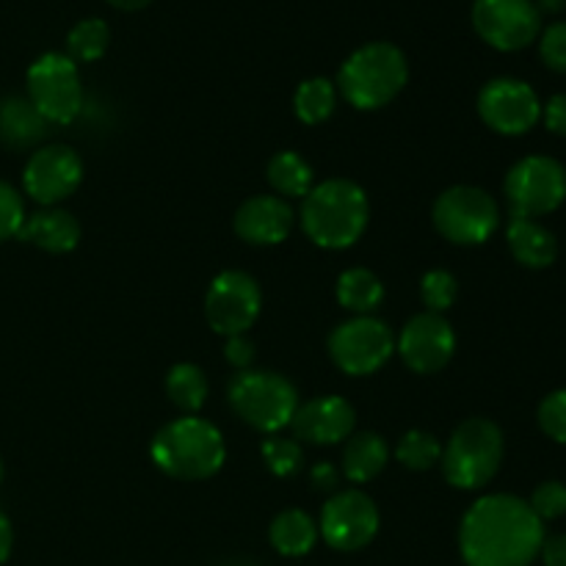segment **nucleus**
I'll return each instance as SVG.
<instances>
[{"label":"nucleus","instance_id":"nucleus-1","mask_svg":"<svg viewBox=\"0 0 566 566\" xmlns=\"http://www.w3.org/2000/svg\"><path fill=\"white\" fill-rule=\"evenodd\" d=\"M545 542V523L517 495H484L468 509L459 551L468 566H531Z\"/></svg>","mask_w":566,"mask_h":566},{"label":"nucleus","instance_id":"nucleus-2","mask_svg":"<svg viewBox=\"0 0 566 566\" xmlns=\"http://www.w3.org/2000/svg\"><path fill=\"white\" fill-rule=\"evenodd\" d=\"M370 219L368 193L354 180H326L313 186L302 205V230L315 247L348 249L363 238Z\"/></svg>","mask_w":566,"mask_h":566},{"label":"nucleus","instance_id":"nucleus-3","mask_svg":"<svg viewBox=\"0 0 566 566\" xmlns=\"http://www.w3.org/2000/svg\"><path fill=\"white\" fill-rule=\"evenodd\" d=\"M155 468L177 481H205L221 470L227 459V446L221 431L210 420L186 415L155 434L149 446Z\"/></svg>","mask_w":566,"mask_h":566},{"label":"nucleus","instance_id":"nucleus-4","mask_svg":"<svg viewBox=\"0 0 566 566\" xmlns=\"http://www.w3.org/2000/svg\"><path fill=\"white\" fill-rule=\"evenodd\" d=\"M407 81V55L392 42L363 44L343 61L337 72L340 94L359 111L385 108L403 92Z\"/></svg>","mask_w":566,"mask_h":566},{"label":"nucleus","instance_id":"nucleus-5","mask_svg":"<svg viewBox=\"0 0 566 566\" xmlns=\"http://www.w3.org/2000/svg\"><path fill=\"white\" fill-rule=\"evenodd\" d=\"M503 462V431L486 418H470L442 448V475L457 490H481L497 475Z\"/></svg>","mask_w":566,"mask_h":566},{"label":"nucleus","instance_id":"nucleus-6","mask_svg":"<svg viewBox=\"0 0 566 566\" xmlns=\"http://www.w3.org/2000/svg\"><path fill=\"white\" fill-rule=\"evenodd\" d=\"M227 398L243 423L265 434H276L291 426L298 409V392L293 381L274 370H238Z\"/></svg>","mask_w":566,"mask_h":566},{"label":"nucleus","instance_id":"nucleus-7","mask_svg":"<svg viewBox=\"0 0 566 566\" xmlns=\"http://www.w3.org/2000/svg\"><path fill=\"white\" fill-rule=\"evenodd\" d=\"M431 219L446 241L457 247H479L495 235L501 208L484 188L453 186L437 197Z\"/></svg>","mask_w":566,"mask_h":566},{"label":"nucleus","instance_id":"nucleus-8","mask_svg":"<svg viewBox=\"0 0 566 566\" xmlns=\"http://www.w3.org/2000/svg\"><path fill=\"white\" fill-rule=\"evenodd\" d=\"M28 99L50 125H70L83 111V83L66 53H44L28 70Z\"/></svg>","mask_w":566,"mask_h":566},{"label":"nucleus","instance_id":"nucleus-9","mask_svg":"<svg viewBox=\"0 0 566 566\" xmlns=\"http://www.w3.org/2000/svg\"><path fill=\"white\" fill-rule=\"evenodd\" d=\"M396 352L390 326L376 315H354L329 335V357L343 374L370 376L385 368Z\"/></svg>","mask_w":566,"mask_h":566},{"label":"nucleus","instance_id":"nucleus-10","mask_svg":"<svg viewBox=\"0 0 566 566\" xmlns=\"http://www.w3.org/2000/svg\"><path fill=\"white\" fill-rule=\"evenodd\" d=\"M503 188L514 219H536L562 208L566 199V169L545 155H531L512 166Z\"/></svg>","mask_w":566,"mask_h":566},{"label":"nucleus","instance_id":"nucleus-11","mask_svg":"<svg viewBox=\"0 0 566 566\" xmlns=\"http://www.w3.org/2000/svg\"><path fill=\"white\" fill-rule=\"evenodd\" d=\"M263 310V293L258 280L247 271H221L205 296V315L210 329L219 335H247Z\"/></svg>","mask_w":566,"mask_h":566},{"label":"nucleus","instance_id":"nucleus-12","mask_svg":"<svg viewBox=\"0 0 566 566\" xmlns=\"http://www.w3.org/2000/svg\"><path fill=\"white\" fill-rule=\"evenodd\" d=\"M379 509L374 497L359 490L332 495L321 509L318 534L337 553H354L368 547L379 534Z\"/></svg>","mask_w":566,"mask_h":566},{"label":"nucleus","instance_id":"nucleus-13","mask_svg":"<svg viewBox=\"0 0 566 566\" xmlns=\"http://www.w3.org/2000/svg\"><path fill=\"white\" fill-rule=\"evenodd\" d=\"M473 28L497 50H523L539 36L542 14L534 0H475Z\"/></svg>","mask_w":566,"mask_h":566},{"label":"nucleus","instance_id":"nucleus-14","mask_svg":"<svg viewBox=\"0 0 566 566\" xmlns=\"http://www.w3.org/2000/svg\"><path fill=\"white\" fill-rule=\"evenodd\" d=\"M479 114L501 136H523L542 119V103L525 81L495 77L481 88Z\"/></svg>","mask_w":566,"mask_h":566},{"label":"nucleus","instance_id":"nucleus-15","mask_svg":"<svg viewBox=\"0 0 566 566\" xmlns=\"http://www.w3.org/2000/svg\"><path fill=\"white\" fill-rule=\"evenodd\" d=\"M83 182V160L66 144H50L39 147L28 158L22 171V186L31 199L39 205H59L61 199L72 197Z\"/></svg>","mask_w":566,"mask_h":566},{"label":"nucleus","instance_id":"nucleus-16","mask_svg":"<svg viewBox=\"0 0 566 566\" xmlns=\"http://www.w3.org/2000/svg\"><path fill=\"white\" fill-rule=\"evenodd\" d=\"M396 352L415 374H437L451 363L453 352H457V332L448 324L446 315L426 310L407 321L398 335Z\"/></svg>","mask_w":566,"mask_h":566},{"label":"nucleus","instance_id":"nucleus-17","mask_svg":"<svg viewBox=\"0 0 566 566\" xmlns=\"http://www.w3.org/2000/svg\"><path fill=\"white\" fill-rule=\"evenodd\" d=\"M354 423H357V415L346 398L318 396L307 403H298L291 429L296 440L310 442V446H337L352 437Z\"/></svg>","mask_w":566,"mask_h":566},{"label":"nucleus","instance_id":"nucleus-18","mask_svg":"<svg viewBox=\"0 0 566 566\" xmlns=\"http://www.w3.org/2000/svg\"><path fill=\"white\" fill-rule=\"evenodd\" d=\"M293 208L274 193L249 197L235 213V232L252 247H276L293 230Z\"/></svg>","mask_w":566,"mask_h":566},{"label":"nucleus","instance_id":"nucleus-19","mask_svg":"<svg viewBox=\"0 0 566 566\" xmlns=\"http://www.w3.org/2000/svg\"><path fill=\"white\" fill-rule=\"evenodd\" d=\"M17 238L50 254H66L81 241V224H77V219L70 210L48 208L33 216H25V224H22Z\"/></svg>","mask_w":566,"mask_h":566},{"label":"nucleus","instance_id":"nucleus-20","mask_svg":"<svg viewBox=\"0 0 566 566\" xmlns=\"http://www.w3.org/2000/svg\"><path fill=\"white\" fill-rule=\"evenodd\" d=\"M506 241L517 263L525 269H547L556 263L558 243L547 227H542L534 219H512L506 230Z\"/></svg>","mask_w":566,"mask_h":566},{"label":"nucleus","instance_id":"nucleus-21","mask_svg":"<svg viewBox=\"0 0 566 566\" xmlns=\"http://www.w3.org/2000/svg\"><path fill=\"white\" fill-rule=\"evenodd\" d=\"M50 122L33 108L31 99L25 97H9L0 103V138L9 147H33L48 136Z\"/></svg>","mask_w":566,"mask_h":566},{"label":"nucleus","instance_id":"nucleus-22","mask_svg":"<svg viewBox=\"0 0 566 566\" xmlns=\"http://www.w3.org/2000/svg\"><path fill=\"white\" fill-rule=\"evenodd\" d=\"M390 462V446L381 434L363 431V434L348 437V446L343 448V473L354 484L376 479Z\"/></svg>","mask_w":566,"mask_h":566},{"label":"nucleus","instance_id":"nucleus-23","mask_svg":"<svg viewBox=\"0 0 566 566\" xmlns=\"http://www.w3.org/2000/svg\"><path fill=\"white\" fill-rule=\"evenodd\" d=\"M318 523L302 509H287L274 517L269 528L271 547L285 558H302L318 542Z\"/></svg>","mask_w":566,"mask_h":566},{"label":"nucleus","instance_id":"nucleus-24","mask_svg":"<svg viewBox=\"0 0 566 566\" xmlns=\"http://www.w3.org/2000/svg\"><path fill=\"white\" fill-rule=\"evenodd\" d=\"M337 302L354 315H374V310L385 302V285L368 269H348L337 280Z\"/></svg>","mask_w":566,"mask_h":566},{"label":"nucleus","instance_id":"nucleus-25","mask_svg":"<svg viewBox=\"0 0 566 566\" xmlns=\"http://www.w3.org/2000/svg\"><path fill=\"white\" fill-rule=\"evenodd\" d=\"M313 166L293 149H282L269 160V182L282 199H304L313 191Z\"/></svg>","mask_w":566,"mask_h":566},{"label":"nucleus","instance_id":"nucleus-26","mask_svg":"<svg viewBox=\"0 0 566 566\" xmlns=\"http://www.w3.org/2000/svg\"><path fill=\"white\" fill-rule=\"evenodd\" d=\"M166 392L171 403L188 415H197L208 401V376L193 363H180L166 374Z\"/></svg>","mask_w":566,"mask_h":566},{"label":"nucleus","instance_id":"nucleus-27","mask_svg":"<svg viewBox=\"0 0 566 566\" xmlns=\"http://www.w3.org/2000/svg\"><path fill=\"white\" fill-rule=\"evenodd\" d=\"M337 105V88L335 83L326 77H310V81L298 83L296 94H293V108L304 125H321L335 114Z\"/></svg>","mask_w":566,"mask_h":566},{"label":"nucleus","instance_id":"nucleus-28","mask_svg":"<svg viewBox=\"0 0 566 566\" xmlns=\"http://www.w3.org/2000/svg\"><path fill=\"white\" fill-rule=\"evenodd\" d=\"M108 22L99 20V17H86V20L72 25L70 36H66V55H70L75 64H88V61H97L99 55L108 50Z\"/></svg>","mask_w":566,"mask_h":566},{"label":"nucleus","instance_id":"nucleus-29","mask_svg":"<svg viewBox=\"0 0 566 566\" xmlns=\"http://www.w3.org/2000/svg\"><path fill=\"white\" fill-rule=\"evenodd\" d=\"M440 457L442 446L437 442L434 434H429V431H407L396 446L398 464L407 470H415V473H423V470H431L434 464H440Z\"/></svg>","mask_w":566,"mask_h":566},{"label":"nucleus","instance_id":"nucleus-30","mask_svg":"<svg viewBox=\"0 0 566 566\" xmlns=\"http://www.w3.org/2000/svg\"><path fill=\"white\" fill-rule=\"evenodd\" d=\"M263 453V462L276 479H291V475L298 473L302 468V446L296 440H285V437H269L260 448Z\"/></svg>","mask_w":566,"mask_h":566},{"label":"nucleus","instance_id":"nucleus-31","mask_svg":"<svg viewBox=\"0 0 566 566\" xmlns=\"http://www.w3.org/2000/svg\"><path fill=\"white\" fill-rule=\"evenodd\" d=\"M420 296H423V304L429 307V313L442 315L446 310L453 307L459 296V282L451 271L434 269L420 280Z\"/></svg>","mask_w":566,"mask_h":566},{"label":"nucleus","instance_id":"nucleus-32","mask_svg":"<svg viewBox=\"0 0 566 566\" xmlns=\"http://www.w3.org/2000/svg\"><path fill=\"white\" fill-rule=\"evenodd\" d=\"M528 506L534 509V514L542 520V523L564 517L566 514V486L562 484V481H545V484H539L534 490Z\"/></svg>","mask_w":566,"mask_h":566},{"label":"nucleus","instance_id":"nucleus-33","mask_svg":"<svg viewBox=\"0 0 566 566\" xmlns=\"http://www.w3.org/2000/svg\"><path fill=\"white\" fill-rule=\"evenodd\" d=\"M22 224H25V208H22L20 193L9 182L0 180V243L20 235Z\"/></svg>","mask_w":566,"mask_h":566},{"label":"nucleus","instance_id":"nucleus-34","mask_svg":"<svg viewBox=\"0 0 566 566\" xmlns=\"http://www.w3.org/2000/svg\"><path fill=\"white\" fill-rule=\"evenodd\" d=\"M539 426L551 440L566 446V390H556L542 401Z\"/></svg>","mask_w":566,"mask_h":566},{"label":"nucleus","instance_id":"nucleus-35","mask_svg":"<svg viewBox=\"0 0 566 566\" xmlns=\"http://www.w3.org/2000/svg\"><path fill=\"white\" fill-rule=\"evenodd\" d=\"M539 53L553 72L566 75V22H553L542 31Z\"/></svg>","mask_w":566,"mask_h":566},{"label":"nucleus","instance_id":"nucleus-36","mask_svg":"<svg viewBox=\"0 0 566 566\" xmlns=\"http://www.w3.org/2000/svg\"><path fill=\"white\" fill-rule=\"evenodd\" d=\"M224 357L235 370H249V365L254 363V343L247 335L227 337Z\"/></svg>","mask_w":566,"mask_h":566},{"label":"nucleus","instance_id":"nucleus-37","mask_svg":"<svg viewBox=\"0 0 566 566\" xmlns=\"http://www.w3.org/2000/svg\"><path fill=\"white\" fill-rule=\"evenodd\" d=\"M542 116H545L547 130L556 133V136H566V94L551 97V103L542 108Z\"/></svg>","mask_w":566,"mask_h":566},{"label":"nucleus","instance_id":"nucleus-38","mask_svg":"<svg viewBox=\"0 0 566 566\" xmlns=\"http://www.w3.org/2000/svg\"><path fill=\"white\" fill-rule=\"evenodd\" d=\"M539 556L545 566H566V534L545 536Z\"/></svg>","mask_w":566,"mask_h":566},{"label":"nucleus","instance_id":"nucleus-39","mask_svg":"<svg viewBox=\"0 0 566 566\" xmlns=\"http://www.w3.org/2000/svg\"><path fill=\"white\" fill-rule=\"evenodd\" d=\"M310 481L315 484V490L332 492L337 486V470L332 468V464L321 462V464H315L313 473H310Z\"/></svg>","mask_w":566,"mask_h":566},{"label":"nucleus","instance_id":"nucleus-40","mask_svg":"<svg viewBox=\"0 0 566 566\" xmlns=\"http://www.w3.org/2000/svg\"><path fill=\"white\" fill-rule=\"evenodd\" d=\"M11 545H14V531H11V520L0 512V564L11 556Z\"/></svg>","mask_w":566,"mask_h":566},{"label":"nucleus","instance_id":"nucleus-41","mask_svg":"<svg viewBox=\"0 0 566 566\" xmlns=\"http://www.w3.org/2000/svg\"><path fill=\"white\" fill-rule=\"evenodd\" d=\"M111 6H116V9H125V11H136V9H144V6L149 3V0H108Z\"/></svg>","mask_w":566,"mask_h":566},{"label":"nucleus","instance_id":"nucleus-42","mask_svg":"<svg viewBox=\"0 0 566 566\" xmlns=\"http://www.w3.org/2000/svg\"><path fill=\"white\" fill-rule=\"evenodd\" d=\"M566 6V0H539V3H536V9H539V14L542 11H547V14H556V11H562Z\"/></svg>","mask_w":566,"mask_h":566},{"label":"nucleus","instance_id":"nucleus-43","mask_svg":"<svg viewBox=\"0 0 566 566\" xmlns=\"http://www.w3.org/2000/svg\"><path fill=\"white\" fill-rule=\"evenodd\" d=\"M0 479H3V462H0Z\"/></svg>","mask_w":566,"mask_h":566}]
</instances>
